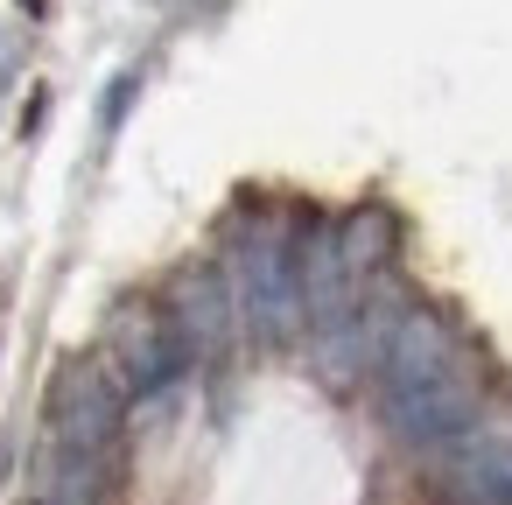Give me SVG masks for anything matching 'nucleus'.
Masks as SVG:
<instances>
[{"mask_svg": "<svg viewBox=\"0 0 512 505\" xmlns=\"http://www.w3.org/2000/svg\"><path fill=\"white\" fill-rule=\"evenodd\" d=\"M393 393H400V421L414 435H456L470 421V386H463L456 358L435 337H421V330L393 358Z\"/></svg>", "mask_w": 512, "mask_h": 505, "instance_id": "nucleus-1", "label": "nucleus"}]
</instances>
